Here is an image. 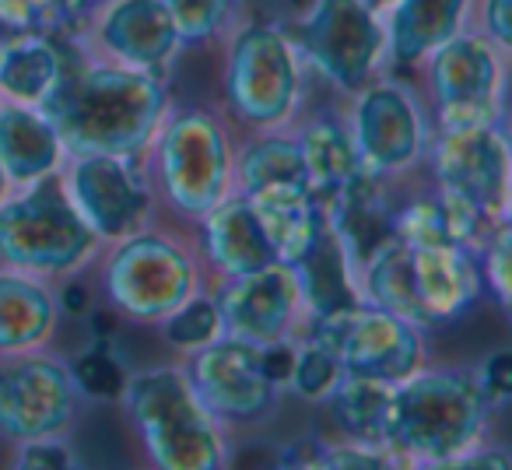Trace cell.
I'll return each mask as SVG.
<instances>
[{
    "mask_svg": "<svg viewBox=\"0 0 512 470\" xmlns=\"http://www.w3.org/2000/svg\"><path fill=\"white\" fill-rule=\"evenodd\" d=\"M39 109L50 120L64 158H141L172 109V95L162 74L92 57L81 43L67 39L64 74Z\"/></svg>",
    "mask_w": 512,
    "mask_h": 470,
    "instance_id": "cell-1",
    "label": "cell"
},
{
    "mask_svg": "<svg viewBox=\"0 0 512 470\" xmlns=\"http://www.w3.org/2000/svg\"><path fill=\"white\" fill-rule=\"evenodd\" d=\"M232 162L228 116L200 102L172 106L141 155L155 207L162 204L183 225L200 221L232 193Z\"/></svg>",
    "mask_w": 512,
    "mask_h": 470,
    "instance_id": "cell-2",
    "label": "cell"
},
{
    "mask_svg": "<svg viewBox=\"0 0 512 470\" xmlns=\"http://www.w3.org/2000/svg\"><path fill=\"white\" fill-rule=\"evenodd\" d=\"M488 418L491 404L474 372L421 365L393 386L386 449L404 467H449L484 439Z\"/></svg>",
    "mask_w": 512,
    "mask_h": 470,
    "instance_id": "cell-3",
    "label": "cell"
},
{
    "mask_svg": "<svg viewBox=\"0 0 512 470\" xmlns=\"http://www.w3.org/2000/svg\"><path fill=\"white\" fill-rule=\"evenodd\" d=\"M95 264L109 313L137 327H158L186 299L204 292L207 271L197 243L176 228L141 225L137 232L102 246Z\"/></svg>",
    "mask_w": 512,
    "mask_h": 470,
    "instance_id": "cell-4",
    "label": "cell"
},
{
    "mask_svg": "<svg viewBox=\"0 0 512 470\" xmlns=\"http://www.w3.org/2000/svg\"><path fill=\"white\" fill-rule=\"evenodd\" d=\"M123 414L144 460L158 470H218L228 463V435L193 393L183 365L127 376Z\"/></svg>",
    "mask_w": 512,
    "mask_h": 470,
    "instance_id": "cell-5",
    "label": "cell"
},
{
    "mask_svg": "<svg viewBox=\"0 0 512 470\" xmlns=\"http://www.w3.org/2000/svg\"><path fill=\"white\" fill-rule=\"evenodd\" d=\"M302 57L281 22H246L225 36L218 64V109L239 127L288 130L302 106Z\"/></svg>",
    "mask_w": 512,
    "mask_h": 470,
    "instance_id": "cell-6",
    "label": "cell"
},
{
    "mask_svg": "<svg viewBox=\"0 0 512 470\" xmlns=\"http://www.w3.org/2000/svg\"><path fill=\"white\" fill-rule=\"evenodd\" d=\"M99 253L102 243L74 211L60 169L0 200V267L67 281L85 274Z\"/></svg>",
    "mask_w": 512,
    "mask_h": 470,
    "instance_id": "cell-7",
    "label": "cell"
},
{
    "mask_svg": "<svg viewBox=\"0 0 512 470\" xmlns=\"http://www.w3.org/2000/svg\"><path fill=\"white\" fill-rule=\"evenodd\" d=\"M285 29L302 67L341 95H355L383 74V15L365 0H309Z\"/></svg>",
    "mask_w": 512,
    "mask_h": 470,
    "instance_id": "cell-8",
    "label": "cell"
},
{
    "mask_svg": "<svg viewBox=\"0 0 512 470\" xmlns=\"http://www.w3.org/2000/svg\"><path fill=\"white\" fill-rule=\"evenodd\" d=\"M505 57L481 32H456L432 50L421 67L428 81L435 130L505 123Z\"/></svg>",
    "mask_w": 512,
    "mask_h": 470,
    "instance_id": "cell-9",
    "label": "cell"
},
{
    "mask_svg": "<svg viewBox=\"0 0 512 470\" xmlns=\"http://www.w3.org/2000/svg\"><path fill=\"white\" fill-rule=\"evenodd\" d=\"M362 169L383 179H411L425 169V148L432 134L428 106L407 81L376 74L351 95V113L344 116Z\"/></svg>",
    "mask_w": 512,
    "mask_h": 470,
    "instance_id": "cell-10",
    "label": "cell"
},
{
    "mask_svg": "<svg viewBox=\"0 0 512 470\" xmlns=\"http://www.w3.org/2000/svg\"><path fill=\"white\" fill-rule=\"evenodd\" d=\"M81 400L71 362L53 348L0 355V439L11 446L71 435Z\"/></svg>",
    "mask_w": 512,
    "mask_h": 470,
    "instance_id": "cell-11",
    "label": "cell"
},
{
    "mask_svg": "<svg viewBox=\"0 0 512 470\" xmlns=\"http://www.w3.org/2000/svg\"><path fill=\"white\" fill-rule=\"evenodd\" d=\"M299 337L327 348L348 376H372L400 383L425 365V330L369 302H358L334 316L306 320Z\"/></svg>",
    "mask_w": 512,
    "mask_h": 470,
    "instance_id": "cell-12",
    "label": "cell"
},
{
    "mask_svg": "<svg viewBox=\"0 0 512 470\" xmlns=\"http://www.w3.org/2000/svg\"><path fill=\"white\" fill-rule=\"evenodd\" d=\"M60 179L74 211L102 246L137 232L155 214V197L148 190L141 158L74 155L60 162Z\"/></svg>",
    "mask_w": 512,
    "mask_h": 470,
    "instance_id": "cell-13",
    "label": "cell"
},
{
    "mask_svg": "<svg viewBox=\"0 0 512 470\" xmlns=\"http://www.w3.org/2000/svg\"><path fill=\"white\" fill-rule=\"evenodd\" d=\"M183 372L190 379L193 393L200 397V404L211 411V418L225 432L264 421L285 393L267 379L256 344L225 334L214 337L204 348L190 351Z\"/></svg>",
    "mask_w": 512,
    "mask_h": 470,
    "instance_id": "cell-14",
    "label": "cell"
},
{
    "mask_svg": "<svg viewBox=\"0 0 512 470\" xmlns=\"http://www.w3.org/2000/svg\"><path fill=\"white\" fill-rule=\"evenodd\" d=\"M421 172L439 190L460 193L495 218H509L512 158L509 141H505V123L460 130L432 127Z\"/></svg>",
    "mask_w": 512,
    "mask_h": 470,
    "instance_id": "cell-15",
    "label": "cell"
},
{
    "mask_svg": "<svg viewBox=\"0 0 512 470\" xmlns=\"http://www.w3.org/2000/svg\"><path fill=\"white\" fill-rule=\"evenodd\" d=\"M211 299L221 316V334L239 337L256 348L295 341L302 327L299 288L285 264H267L260 271L218 278Z\"/></svg>",
    "mask_w": 512,
    "mask_h": 470,
    "instance_id": "cell-16",
    "label": "cell"
},
{
    "mask_svg": "<svg viewBox=\"0 0 512 470\" xmlns=\"http://www.w3.org/2000/svg\"><path fill=\"white\" fill-rule=\"evenodd\" d=\"M74 43L85 46L92 57L137 71H155L162 78L179 50L162 0H106L85 36Z\"/></svg>",
    "mask_w": 512,
    "mask_h": 470,
    "instance_id": "cell-17",
    "label": "cell"
},
{
    "mask_svg": "<svg viewBox=\"0 0 512 470\" xmlns=\"http://www.w3.org/2000/svg\"><path fill=\"white\" fill-rule=\"evenodd\" d=\"M404 183L407 179H383L369 169H358L348 183L320 200L323 221L344 246L355 274L386 239H393V211Z\"/></svg>",
    "mask_w": 512,
    "mask_h": 470,
    "instance_id": "cell-18",
    "label": "cell"
},
{
    "mask_svg": "<svg viewBox=\"0 0 512 470\" xmlns=\"http://www.w3.org/2000/svg\"><path fill=\"white\" fill-rule=\"evenodd\" d=\"M193 243H197L200 264L218 278H235V274L260 271L267 264H278L267 246L264 232L256 225L253 207L246 204V197L228 193L225 200L211 207L200 221H193Z\"/></svg>",
    "mask_w": 512,
    "mask_h": 470,
    "instance_id": "cell-19",
    "label": "cell"
},
{
    "mask_svg": "<svg viewBox=\"0 0 512 470\" xmlns=\"http://www.w3.org/2000/svg\"><path fill=\"white\" fill-rule=\"evenodd\" d=\"M407 253H411L414 288L432 327L463 320L484 299L477 253L453 243H407Z\"/></svg>",
    "mask_w": 512,
    "mask_h": 470,
    "instance_id": "cell-20",
    "label": "cell"
},
{
    "mask_svg": "<svg viewBox=\"0 0 512 470\" xmlns=\"http://www.w3.org/2000/svg\"><path fill=\"white\" fill-rule=\"evenodd\" d=\"M474 0H393L383 11L386 53L383 67L411 71L446 39L467 29Z\"/></svg>",
    "mask_w": 512,
    "mask_h": 470,
    "instance_id": "cell-21",
    "label": "cell"
},
{
    "mask_svg": "<svg viewBox=\"0 0 512 470\" xmlns=\"http://www.w3.org/2000/svg\"><path fill=\"white\" fill-rule=\"evenodd\" d=\"M288 271H292L295 288H299L302 323L334 316L362 302L355 267H351L344 246L337 243V235L327 228V221H320L313 243L302 250L299 260L288 264Z\"/></svg>",
    "mask_w": 512,
    "mask_h": 470,
    "instance_id": "cell-22",
    "label": "cell"
},
{
    "mask_svg": "<svg viewBox=\"0 0 512 470\" xmlns=\"http://www.w3.org/2000/svg\"><path fill=\"white\" fill-rule=\"evenodd\" d=\"M60 327V302L50 278L0 267V355L50 348Z\"/></svg>",
    "mask_w": 512,
    "mask_h": 470,
    "instance_id": "cell-23",
    "label": "cell"
},
{
    "mask_svg": "<svg viewBox=\"0 0 512 470\" xmlns=\"http://www.w3.org/2000/svg\"><path fill=\"white\" fill-rule=\"evenodd\" d=\"M64 162V151L50 120L39 106L0 102V169L8 172L11 190L50 176Z\"/></svg>",
    "mask_w": 512,
    "mask_h": 470,
    "instance_id": "cell-24",
    "label": "cell"
},
{
    "mask_svg": "<svg viewBox=\"0 0 512 470\" xmlns=\"http://www.w3.org/2000/svg\"><path fill=\"white\" fill-rule=\"evenodd\" d=\"M242 197V193H239ZM246 204L253 207L256 225L264 232L278 264H292L302 257L313 243L316 228H320V200L309 193V186H271V190L246 193Z\"/></svg>",
    "mask_w": 512,
    "mask_h": 470,
    "instance_id": "cell-25",
    "label": "cell"
},
{
    "mask_svg": "<svg viewBox=\"0 0 512 470\" xmlns=\"http://www.w3.org/2000/svg\"><path fill=\"white\" fill-rule=\"evenodd\" d=\"M299 144L302 169H306L309 193L316 200H323L327 193H334L341 183H348L358 169H362V158L351 141L348 120L341 116H313V120H302L299 127H288Z\"/></svg>",
    "mask_w": 512,
    "mask_h": 470,
    "instance_id": "cell-26",
    "label": "cell"
},
{
    "mask_svg": "<svg viewBox=\"0 0 512 470\" xmlns=\"http://www.w3.org/2000/svg\"><path fill=\"white\" fill-rule=\"evenodd\" d=\"M393 386L386 379L372 376H348L344 372L337 386L327 393V400L316 407L330 414L337 435L351 442H365V446L386 449V435H390V411H393ZM390 453V449H386Z\"/></svg>",
    "mask_w": 512,
    "mask_h": 470,
    "instance_id": "cell-27",
    "label": "cell"
},
{
    "mask_svg": "<svg viewBox=\"0 0 512 470\" xmlns=\"http://www.w3.org/2000/svg\"><path fill=\"white\" fill-rule=\"evenodd\" d=\"M67 64V39L60 36H11L0 57V99L39 106L60 81Z\"/></svg>",
    "mask_w": 512,
    "mask_h": 470,
    "instance_id": "cell-28",
    "label": "cell"
},
{
    "mask_svg": "<svg viewBox=\"0 0 512 470\" xmlns=\"http://www.w3.org/2000/svg\"><path fill=\"white\" fill-rule=\"evenodd\" d=\"M271 186H309L292 130H264L235 148L232 193H256Z\"/></svg>",
    "mask_w": 512,
    "mask_h": 470,
    "instance_id": "cell-29",
    "label": "cell"
},
{
    "mask_svg": "<svg viewBox=\"0 0 512 470\" xmlns=\"http://www.w3.org/2000/svg\"><path fill=\"white\" fill-rule=\"evenodd\" d=\"M179 46L218 43L232 22L235 0H162Z\"/></svg>",
    "mask_w": 512,
    "mask_h": 470,
    "instance_id": "cell-30",
    "label": "cell"
},
{
    "mask_svg": "<svg viewBox=\"0 0 512 470\" xmlns=\"http://www.w3.org/2000/svg\"><path fill=\"white\" fill-rule=\"evenodd\" d=\"M71 376L78 383L81 397L95 400V404H120L123 386H127V372H123L120 358L109 351L106 337H99L92 348H85L74 358Z\"/></svg>",
    "mask_w": 512,
    "mask_h": 470,
    "instance_id": "cell-31",
    "label": "cell"
},
{
    "mask_svg": "<svg viewBox=\"0 0 512 470\" xmlns=\"http://www.w3.org/2000/svg\"><path fill=\"white\" fill-rule=\"evenodd\" d=\"M158 327H162L165 341L176 351H183V355H190V351L211 344L214 337H221V316L211 299V288H204V292H197L193 299H186L183 306L165 316Z\"/></svg>",
    "mask_w": 512,
    "mask_h": 470,
    "instance_id": "cell-32",
    "label": "cell"
},
{
    "mask_svg": "<svg viewBox=\"0 0 512 470\" xmlns=\"http://www.w3.org/2000/svg\"><path fill=\"white\" fill-rule=\"evenodd\" d=\"M341 376H344L341 362L327 348L306 341V337H295V365H292V376H288V390L295 397L309 400V404H323Z\"/></svg>",
    "mask_w": 512,
    "mask_h": 470,
    "instance_id": "cell-33",
    "label": "cell"
},
{
    "mask_svg": "<svg viewBox=\"0 0 512 470\" xmlns=\"http://www.w3.org/2000/svg\"><path fill=\"white\" fill-rule=\"evenodd\" d=\"M477 267H481L484 295L495 302L502 313L512 306V221H498L491 239L477 253Z\"/></svg>",
    "mask_w": 512,
    "mask_h": 470,
    "instance_id": "cell-34",
    "label": "cell"
},
{
    "mask_svg": "<svg viewBox=\"0 0 512 470\" xmlns=\"http://www.w3.org/2000/svg\"><path fill=\"white\" fill-rule=\"evenodd\" d=\"M313 467H327V470H379V467H404L393 453L379 446H365V442H351V439H337L330 446L316 442V456Z\"/></svg>",
    "mask_w": 512,
    "mask_h": 470,
    "instance_id": "cell-35",
    "label": "cell"
},
{
    "mask_svg": "<svg viewBox=\"0 0 512 470\" xmlns=\"http://www.w3.org/2000/svg\"><path fill=\"white\" fill-rule=\"evenodd\" d=\"M0 25L11 36H57V0H0Z\"/></svg>",
    "mask_w": 512,
    "mask_h": 470,
    "instance_id": "cell-36",
    "label": "cell"
},
{
    "mask_svg": "<svg viewBox=\"0 0 512 470\" xmlns=\"http://www.w3.org/2000/svg\"><path fill=\"white\" fill-rule=\"evenodd\" d=\"M15 463L18 470H67L78 467V449H74L71 435H57V439H32L15 446Z\"/></svg>",
    "mask_w": 512,
    "mask_h": 470,
    "instance_id": "cell-37",
    "label": "cell"
},
{
    "mask_svg": "<svg viewBox=\"0 0 512 470\" xmlns=\"http://www.w3.org/2000/svg\"><path fill=\"white\" fill-rule=\"evenodd\" d=\"M477 379H481V390H484V397H488L491 411L502 407V404H509V390H512V355L509 351L491 355L488 362H484V372Z\"/></svg>",
    "mask_w": 512,
    "mask_h": 470,
    "instance_id": "cell-38",
    "label": "cell"
},
{
    "mask_svg": "<svg viewBox=\"0 0 512 470\" xmlns=\"http://www.w3.org/2000/svg\"><path fill=\"white\" fill-rule=\"evenodd\" d=\"M512 0H484L481 4V36L488 39V43H495L498 50L509 53L512 46Z\"/></svg>",
    "mask_w": 512,
    "mask_h": 470,
    "instance_id": "cell-39",
    "label": "cell"
},
{
    "mask_svg": "<svg viewBox=\"0 0 512 470\" xmlns=\"http://www.w3.org/2000/svg\"><path fill=\"white\" fill-rule=\"evenodd\" d=\"M106 0H57V15H60V39H81L85 29L92 25V18L102 11Z\"/></svg>",
    "mask_w": 512,
    "mask_h": 470,
    "instance_id": "cell-40",
    "label": "cell"
},
{
    "mask_svg": "<svg viewBox=\"0 0 512 470\" xmlns=\"http://www.w3.org/2000/svg\"><path fill=\"white\" fill-rule=\"evenodd\" d=\"M449 467H460V470H467V467H491V470H509L512 467V456L505 453L502 446H484V439L477 442V446H470L467 453H460L456 456Z\"/></svg>",
    "mask_w": 512,
    "mask_h": 470,
    "instance_id": "cell-41",
    "label": "cell"
},
{
    "mask_svg": "<svg viewBox=\"0 0 512 470\" xmlns=\"http://www.w3.org/2000/svg\"><path fill=\"white\" fill-rule=\"evenodd\" d=\"M8 193H11V183H8V172L0 169V200L8 197Z\"/></svg>",
    "mask_w": 512,
    "mask_h": 470,
    "instance_id": "cell-42",
    "label": "cell"
},
{
    "mask_svg": "<svg viewBox=\"0 0 512 470\" xmlns=\"http://www.w3.org/2000/svg\"><path fill=\"white\" fill-rule=\"evenodd\" d=\"M365 4H369V8H372V11H379V15H383V11H386V8H390L393 0H365Z\"/></svg>",
    "mask_w": 512,
    "mask_h": 470,
    "instance_id": "cell-43",
    "label": "cell"
},
{
    "mask_svg": "<svg viewBox=\"0 0 512 470\" xmlns=\"http://www.w3.org/2000/svg\"><path fill=\"white\" fill-rule=\"evenodd\" d=\"M8 39H11V32L0 25V57H4V46H8Z\"/></svg>",
    "mask_w": 512,
    "mask_h": 470,
    "instance_id": "cell-44",
    "label": "cell"
},
{
    "mask_svg": "<svg viewBox=\"0 0 512 470\" xmlns=\"http://www.w3.org/2000/svg\"><path fill=\"white\" fill-rule=\"evenodd\" d=\"M0 102H4V99H0Z\"/></svg>",
    "mask_w": 512,
    "mask_h": 470,
    "instance_id": "cell-45",
    "label": "cell"
}]
</instances>
